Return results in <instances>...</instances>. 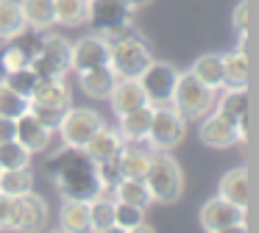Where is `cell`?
<instances>
[{"mask_svg": "<svg viewBox=\"0 0 259 233\" xmlns=\"http://www.w3.org/2000/svg\"><path fill=\"white\" fill-rule=\"evenodd\" d=\"M48 175H51L56 192L64 200H81V203H92L98 194H103L101 175H98V164L84 153V147H67L59 150L51 161H48Z\"/></svg>", "mask_w": 259, "mask_h": 233, "instance_id": "obj_1", "label": "cell"}, {"mask_svg": "<svg viewBox=\"0 0 259 233\" xmlns=\"http://www.w3.org/2000/svg\"><path fill=\"white\" fill-rule=\"evenodd\" d=\"M142 181H145L153 203L173 205L184 194V172H181L179 161L170 155V150H156L153 153L151 166H148Z\"/></svg>", "mask_w": 259, "mask_h": 233, "instance_id": "obj_2", "label": "cell"}, {"mask_svg": "<svg viewBox=\"0 0 259 233\" xmlns=\"http://www.w3.org/2000/svg\"><path fill=\"white\" fill-rule=\"evenodd\" d=\"M151 61V44L131 28L109 39V67L114 70L117 78H140V72Z\"/></svg>", "mask_w": 259, "mask_h": 233, "instance_id": "obj_3", "label": "cell"}, {"mask_svg": "<svg viewBox=\"0 0 259 233\" xmlns=\"http://www.w3.org/2000/svg\"><path fill=\"white\" fill-rule=\"evenodd\" d=\"M214 97H218L214 89H209L206 83H201L192 72H181L179 83H176V89H173V97H170V105H173L187 122H192V120L206 116L209 111L214 108Z\"/></svg>", "mask_w": 259, "mask_h": 233, "instance_id": "obj_4", "label": "cell"}, {"mask_svg": "<svg viewBox=\"0 0 259 233\" xmlns=\"http://www.w3.org/2000/svg\"><path fill=\"white\" fill-rule=\"evenodd\" d=\"M28 70L39 78H64L70 70V42L59 33H48L36 42V50L28 59Z\"/></svg>", "mask_w": 259, "mask_h": 233, "instance_id": "obj_5", "label": "cell"}, {"mask_svg": "<svg viewBox=\"0 0 259 233\" xmlns=\"http://www.w3.org/2000/svg\"><path fill=\"white\" fill-rule=\"evenodd\" d=\"M187 136V120L173 108V105H153L151 128H148L145 142L153 150H173L184 142Z\"/></svg>", "mask_w": 259, "mask_h": 233, "instance_id": "obj_6", "label": "cell"}, {"mask_svg": "<svg viewBox=\"0 0 259 233\" xmlns=\"http://www.w3.org/2000/svg\"><path fill=\"white\" fill-rule=\"evenodd\" d=\"M131 14H134V9L125 0H90V17H87V22L101 36L112 39L131 28Z\"/></svg>", "mask_w": 259, "mask_h": 233, "instance_id": "obj_7", "label": "cell"}, {"mask_svg": "<svg viewBox=\"0 0 259 233\" xmlns=\"http://www.w3.org/2000/svg\"><path fill=\"white\" fill-rule=\"evenodd\" d=\"M103 125V116L95 108H78V105H70L64 108L62 120H59L56 133L62 136V142L67 147H84L87 139Z\"/></svg>", "mask_w": 259, "mask_h": 233, "instance_id": "obj_8", "label": "cell"}, {"mask_svg": "<svg viewBox=\"0 0 259 233\" xmlns=\"http://www.w3.org/2000/svg\"><path fill=\"white\" fill-rule=\"evenodd\" d=\"M179 75L181 72L173 64H167V61H151L140 72L137 81H140V86H142V92H145L151 105H167L170 97H173L176 83H179Z\"/></svg>", "mask_w": 259, "mask_h": 233, "instance_id": "obj_9", "label": "cell"}, {"mask_svg": "<svg viewBox=\"0 0 259 233\" xmlns=\"http://www.w3.org/2000/svg\"><path fill=\"white\" fill-rule=\"evenodd\" d=\"M198 222L206 233H226V230H245V208L231 205L223 197H212L203 203Z\"/></svg>", "mask_w": 259, "mask_h": 233, "instance_id": "obj_10", "label": "cell"}, {"mask_svg": "<svg viewBox=\"0 0 259 233\" xmlns=\"http://www.w3.org/2000/svg\"><path fill=\"white\" fill-rule=\"evenodd\" d=\"M198 139H201L206 147L214 150H226V147H234V144L245 142V131L234 122H229L226 116L209 111L206 116H201V128H198Z\"/></svg>", "mask_w": 259, "mask_h": 233, "instance_id": "obj_11", "label": "cell"}, {"mask_svg": "<svg viewBox=\"0 0 259 233\" xmlns=\"http://www.w3.org/2000/svg\"><path fill=\"white\" fill-rule=\"evenodd\" d=\"M95 67H109V39L101 33H92L70 44V70L75 75Z\"/></svg>", "mask_w": 259, "mask_h": 233, "instance_id": "obj_12", "label": "cell"}, {"mask_svg": "<svg viewBox=\"0 0 259 233\" xmlns=\"http://www.w3.org/2000/svg\"><path fill=\"white\" fill-rule=\"evenodd\" d=\"M14 139H17L31 155H39V153H45V150L51 147L53 131L48 125H42L31 108H25L23 114L14 120Z\"/></svg>", "mask_w": 259, "mask_h": 233, "instance_id": "obj_13", "label": "cell"}, {"mask_svg": "<svg viewBox=\"0 0 259 233\" xmlns=\"http://www.w3.org/2000/svg\"><path fill=\"white\" fill-rule=\"evenodd\" d=\"M156 150L145 142V139H131V142H123L120 153L114 155V164H117L120 178H145L148 166H151V158Z\"/></svg>", "mask_w": 259, "mask_h": 233, "instance_id": "obj_14", "label": "cell"}, {"mask_svg": "<svg viewBox=\"0 0 259 233\" xmlns=\"http://www.w3.org/2000/svg\"><path fill=\"white\" fill-rule=\"evenodd\" d=\"M28 105H42V108L64 111L73 105V94L64 78H39L28 97Z\"/></svg>", "mask_w": 259, "mask_h": 233, "instance_id": "obj_15", "label": "cell"}, {"mask_svg": "<svg viewBox=\"0 0 259 233\" xmlns=\"http://www.w3.org/2000/svg\"><path fill=\"white\" fill-rule=\"evenodd\" d=\"M214 114L226 116L229 122L240 125L242 131L248 128V89L245 86H223L218 89L214 97Z\"/></svg>", "mask_w": 259, "mask_h": 233, "instance_id": "obj_16", "label": "cell"}, {"mask_svg": "<svg viewBox=\"0 0 259 233\" xmlns=\"http://www.w3.org/2000/svg\"><path fill=\"white\" fill-rule=\"evenodd\" d=\"M106 100L112 103V111L117 116L125 114V111L140 108V105H148V97H145V92H142L137 78H117Z\"/></svg>", "mask_w": 259, "mask_h": 233, "instance_id": "obj_17", "label": "cell"}, {"mask_svg": "<svg viewBox=\"0 0 259 233\" xmlns=\"http://www.w3.org/2000/svg\"><path fill=\"white\" fill-rule=\"evenodd\" d=\"M120 147H123V136L117 133V128H109L106 122H103V125L87 139L84 153L90 155L95 164H103V161H112L114 155L120 153Z\"/></svg>", "mask_w": 259, "mask_h": 233, "instance_id": "obj_18", "label": "cell"}, {"mask_svg": "<svg viewBox=\"0 0 259 233\" xmlns=\"http://www.w3.org/2000/svg\"><path fill=\"white\" fill-rule=\"evenodd\" d=\"M218 197H223V200H229L231 205H240V208L248 211V203H251V183H248L245 166H234V169H229L220 178Z\"/></svg>", "mask_w": 259, "mask_h": 233, "instance_id": "obj_19", "label": "cell"}, {"mask_svg": "<svg viewBox=\"0 0 259 233\" xmlns=\"http://www.w3.org/2000/svg\"><path fill=\"white\" fill-rule=\"evenodd\" d=\"M48 222H51V208L45 197H39L34 189L20 194V230H45Z\"/></svg>", "mask_w": 259, "mask_h": 233, "instance_id": "obj_20", "label": "cell"}, {"mask_svg": "<svg viewBox=\"0 0 259 233\" xmlns=\"http://www.w3.org/2000/svg\"><path fill=\"white\" fill-rule=\"evenodd\" d=\"M20 14L25 20V28L34 33H45L56 25V11H53V0H17Z\"/></svg>", "mask_w": 259, "mask_h": 233, "instance_id": "obj_21", "label": "cell"}, {"mask_svg": "<svg viewBox=\"0 0 259 233\" xmlns=\"http://www.w3.org/2000/svg\"><path fill=\"white\" fill-rule=\"evenodd\" d=\"M114 81H117V75H114L112 67H95V70L78 72L81 92L92 100H106L109 92H112V86H114Z\"/></svg>", "mask_w": 259, "mask_h": 233, "instance_id": "obj_22", "label": "cell"}, {"mask_svg": "<svg viewBox=\"0 0 259 233\" xmlns=\"http://www.w3.org/2000/svg\"><path fill=\"white\" fill-rule=\"evenodd\" d=\"M151 116H153V105H140L134 111H125V114L117 116V133L123 136V142H131V139H145L148 128H151Z\"/></svg>", "mask_w": 259, "mask_h": 233, "instance_id": "obj_23", "label": "cell"}, {"mask_svg": "<svg viewBox=\"0 0 259 233\" xmlns=\"http://www.w3.org/2000/svg\"><path fill=\"white\" fill-rule=\"evenodd\" d=\"M190 72H192V75H195L201 83H206L209 89H214V92L226 86V78H223V59H220L218 53H203V55H198Z\"/></svg>", "mask_w": 259, "mask_h": 233, "instance_id": "obj_24", "label": "cell"}, {"mask_svg": "<svg viewBox=\"0 0 259 233\" xmlns=\"http://www.w3.org/2000/svg\"><path fill=\"white\" fill-rule=\"evenodd\" d=\"M59 225H62L64 233L90 230V203H81V200H64L62 211H59Z\"/></svg>", "mask_w": 259, "mask_h": 233, "instance_id": "obj_25", "label": "cell"}, {"mask_svg": "<svg viewBox=\"0 0 259 233\" xmlns=\"http://www.w3.org/2000/svg\"><path fill=\"white\" fill-rule=\"evenodd\" d=\"M112 194L120 203H131V205H140V208H148L153 203L145 181H140V178H120L112 186Z\"/></svg>", "mask_w": 259, "mask_h": 233, "instance_id": "obj_26", "label": "cell"}, {"mask_svg": "<svg viewBox=\"0 0 259 233\" xmlns=\"http://www.w3.org/2000/svg\"><path fill=\"white\" fill-rule=\"evenodd\" d=\"M114 230L134 233V230H153V227L145 222V208L114 200Z\"/></svg>", "mask_w": 259, "mask_h": 233, "instance_id": "obj_27", "label": "cell"}, {"mask_svg": "<svg viewBox=\"0 0 259 233\" xmlns=\"http://www.w3.org/2000/svg\"><path fill=\"white\" fill-rule=\"evenodd\" d=\"M223 78L226 86H248V53L245 47H237L231 53H223Z\"/></svg>", "mask_w": 259, "mask_h": 233, "instance_id": "obj_28", "label": "cell"}, {"mask_svg": "<svg viewBox=\"0 0 259 233\" xmlns=\"http://www.w3.org/2000/svg\"><path fill=\"white\" fill-rule=\"evenodd\" d=\"M90 230H95V233L114 230V197L98 194L90 203Z\"/></svg>", "mask_w": 259, "mask_h": 233, "instance_id": "obj_29", "label": "cell"}, {"mask_svg": "<svg viewBox=\"0 0 259 233\" xmlns=\"http://www.w3.org/2000/svg\"><path fill=\"white\" fill-rule=\"evenodd\" d=\"M53 11H56V25H84L90 17V0H53Z\"/></svg>", "mask_w": 259, "mask_h": 233, "instance_id": "obj_30", "label": "cell"}, {"mask_svg": "<svg viewBox=\"0 0 259 233\" xmlns=\"http://www.w3.org/2000/svg\"><path fill=\"white\" fill-rule=\"evenodd\" d=\"M23 31H25V20L20 14V3L17 0H0V39L12 42Z\"/></svg>", "mask_w": 259, "mask_h": 233, "instance_id": "obj_31", "label": "cell"}, {"mask_svg": "<svg viewBox=\"0 0 259 233\" xmlns=\"http://www.w3.org/2000/svg\"><path fill=\"white\" fill-rule=\"evenodd\" d=\"M31 158L34 155L17 139L0 142V169H31Z\"/></svg>", "mask_w": 259, "mask_h": 233, "instance_id": "obj_32", "label": "cell"}, {"mask_svg": "<svg viewBox=\"0 0 259 233\" xmlns=\"http://www.w3.org/2000/svg\"><path fill=\"white\" fill-rule=\"evenodd\" d=\"M34 189V178L31 169H0V192L20 197V194Z\"/></svg>", "mask_w": 259, "mask_h": 233, "instance_id": "obj_33", "label": "cell"}, {"mask_svg": "<svg viewBox=\"0 0 259 233\" xmlns=\"http://www.w3.org/2000/svg\"><path fill=\"white\" fill-rule=\"evenodd\" d=\"M3 83H6L9 89H14L17 94H23V97H31V92H34V86H36V75L28 67H20V70L3 72Z\"/></svg>", "mask_w": 259, "mask_h": 233, "instance_id": "obj_34", "label": "cell"}, {"mask_svg": "<svg viewBox=\"0 0 259 233\" xmlns=\"http://www.w3.org/2000/svg\"><path fill=\"white\" fill-rule=\"evenodd\" d=\"M25 108H28V97L17 94L14 89H9L6 83L0 81V114H3V116H14V120H17Z\"/></svg>", "mask_w": 259, "mask_h": 233, "instance_id": "obj_35", "label": "cell"}, {"mask_svg": "<svg viewBox=\"0 0 259 233\" xmlns=\"http://www.w3.org/2000/svg\"><path fill=\"white\" fill-rule=\"evenodd\" d=\"M0 230H20V197L0 192Z\"/></svg>", "mask_w": 259, "mask_h": 233, "instance_id": "obj_36", "label": "cell"}, {"mask_svg": "<svg viewBox=\"0 0 259 233\" xmlns=\"http://www.w3.org/2000/svg\"><path fill=\"white\" fill-rule=\"evenodd\" d=\"M231 25H234V31L240 33V36H245L248 28H251V6H248V0H240L234 9V14H231Z\"/></svg>", "mask_w": 259, "mask_h": 233, "instance_id": "obj_37", "label": "cell"}, {"mask_svg": "<svg viewBox=\"0 0 259 233\" xmlns=\"http://www.w3.org/2000/svg\"><path fill=\"white\" fill-rule=\"evenodd\" d=\"M31 111H34V116L42 122V125H48L53 133H56V128H59V120H62V114L64 111H53V108H42V105H28Z\"/></svg>", "mask_w": 259, "mask_h": 233, "instance_id": "obj_38", "label": "cell"}, {"mask_svg": "<svg viewBox=\"0 0 259 233\" xmlns=\"http://www.w3.org/2000/svg\"><path fill=\"white\" fill-rule=\"evenodd\" d=\"M14 139V116H3L0 114V142Z\"/></svg>", "mask_w": 259, "mask_h": 233, "instance_id": "obj_39", "label": "cell"}, {"mask_svg": "<svg viewBox=\"0 0 259 233\" xmlns=\"http://www.w3.org/2000/svg\"><path fill=\"white\" fill-rule=\"evenodd\" d=\"M125 3H128L131 9L137 11V9H142V6H148V3H151V0H125Z\"/></svg>", "mask_w": 259, "mask_h": 233, "instance_id": "obj_40", "label": "cell"}]
</instances>
